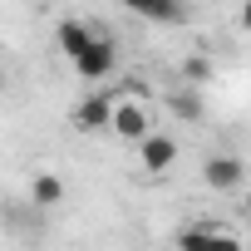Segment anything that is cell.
Returning <instances> with one entry per match:
<instances>
[{"instance_id":"1","label":"cell","mask_w":251,"mask_h":251,"mask_svg":"<svg viewBox=\"0 0 251 251\" xmlns=\"http://www.w3.org/2000/svg\"><path fill=\"white\" fill-rule=\"evenodd\" d=\"M113 64H118V50H113V40H108V35H94V40L74 54V74H79V79H89V84H94V79H108V74H113Z\"/></svg>"},{"instance_id":"2","label":"cell","mask_w":251,"mask_h":251,"mask_svg":"<svg viewBox=\"0 0 251 251\" xmlns=\"http://www.w3.org/2000/svg\"><path fill=\"white\" fill-rule=\"evenodd\" d=\"M202 177H207V187H212V192L236 197V192L246 187V163H241V158H231V153H212V158L202 163Z\"/></svg>"},{"instance_id":"3","label":"cell","mask_w":251,"mask_h":251,"mask_svg":"<svg viewBox=\"0 0 251 251\" xmlns=\"http://www.w3.org/2000/svg\"><path fill=\"white\" fill-rule=\"evenodd\" d=\"M108 128L123 138V143H138L143 133H148V108H138L133 99H113V113H108Z\"/></svg>"},{"instance_id":"4","label":"cell","mask_w":251,"mask_h":251,"mask_svg":"<svg viewBox=\"0 0 251 251\" xmlns=\"http://www.w3.org/2000/svg\"><path fill=\"white\" fill-rule=\"evenodd\" d=\"M133 148H138V163H143L148 173H168V168L177 163V143H173L168 133H143Z\"/></svg>"},{"instance_id":"5","label":"cell","mask_w":251,"mask_h":251,"mask_svg":"<svg viewBox=\"0 0 251 251\" xmlns=\"http://www.w3.org/2000/svg\"><path fill=\"white\" fill-rule=\"evenodd\" d=\"M118 5L133 10V15H143V20H158V25L187 20V5H182V0H118Z\"/></svg>"},{"instance_id":"6","label":"cell","mask_w":251,"mask_h":251,"mask_svg":"<svg viewBox=\"0 0 251 251\" xmlns=\"http://www.w3.org/2000/svg\"><path fill=\"white\" fill-rule=\"evenodd\" d=\"M108 113H113V94H89V99H79L74 103V123L79 128H108Z\"/></svg>"},{"instance_id":"7","label":"cell","mask_w":251,"mask_h":251,"mask_svg":"<svg viewBox=\"0 0 251 251\" xmlns=\"http://www.w3.org/2000/svg\"><path fill=\"white\" fill-rule=\"evenodd\" d=\"M30 202H35L40 212H45V207H59V202H64V177H59V173H35Z\"/></svg>"},{"instance_id":"8","label":"cell","mask_w":251,"mask_h":251,"mask_svg":"<svg viewBox=\"0 0 251 251\" xmlns=\"http://www.w3.org/2000/svg\"><path fill=\"white\" fill-rule=\"evenodd\" d=\"M54 40H59V50L74 59L89 40H94V25H84V20H59V30H54Z\"/></svg>"},{"instance_id":"9","label":"cell","mask_w":251,"mask_h":251,"mask_svg":"<svg viewBox=\"0 0 251 251\" xmlns=\"http://www.w3.org/2000/svg\"><path fill=\"white\" fill-rule=\"evenodd\" d=\"M212 222H192V226H182V236H177V251H207L212 246Z\"/></svg>"},{"instance_id":"10","label":"cell","mask_w":251,"mask_h":251,"mask_svg":"<svg viewBox=\"0 0 251 251\" xmlns=\"http://www.w3.org/2000/svg\"><path fill=\"white\" fill-rule=\"evenodd\" d=\"M168 108H173L182 123H197V118H202V94H173Z\"/></svg>"},{"instance_id":"11","label":"cell","mask_w":251,"mask_h":251,"mask_svg":"<svg viewBox=\"0 0 251 251\" xmlns=\"http://www.w3.org/2000/svg\"><path fill=\"white\" fill-rule=\"evenodd\" d=\"M182 74H187L192 84H207V79H212V59H207V54H192V59L182 64Z\"/></svg>"},{"instance_id":"12","label":"cell","mask_w":251,"mask_h":251,"mask_svg":"<svg viewBox=\"0 0 251 251\" xmlns=\"http://www.w3.org/2000/svg\"><path fill=\"white\" fill-rule=\"evenodd\" d=\"M207 251H241V241L231 236V231H212V246Z\"/></svg>"}]
</instances>
